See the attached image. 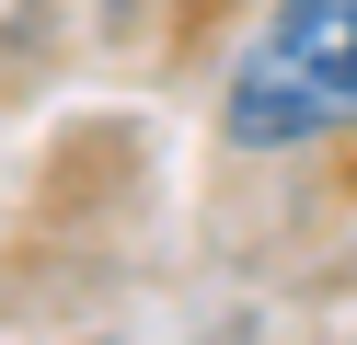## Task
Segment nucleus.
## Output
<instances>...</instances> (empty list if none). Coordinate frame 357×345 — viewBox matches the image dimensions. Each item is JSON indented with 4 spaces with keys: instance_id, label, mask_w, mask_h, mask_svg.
I'll return each mask as SVG.
<instances>
[{
    "instance_id": "1",
    "label": "nucleus",
    "mask_w": 357,
    "mask_h": 345,
    "mask_svg": "<svg viewBox=\"0 0 357 345\" xmlns=\"http://www.w3.org/2000/svg\"><path fill=\"white\" fill-rule=\"evenodd\" d=\"M219 127L242 150H311L357 127V0H277L231 58Z\"/></svg>"
}]
</instances>
